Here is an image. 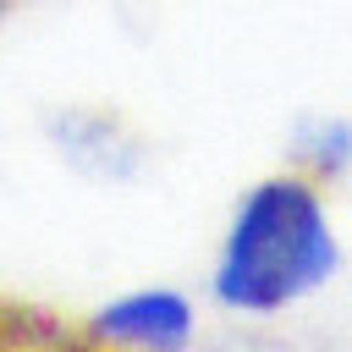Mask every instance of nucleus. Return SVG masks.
<instances>
[{"label":"nucleus","instance_id":"obj_1","mask_svg":"<svg viewBox=\"0 0 352 352\" xmlns=\"http://www.w3.org/2000/svg\"><path fill=\"white\" fill-rule=\"evenodd\" d=\"M336 270V236L324 226V209L308 182L275 176L248 192V204L231 220L214 292L231 308L275 314L292 297L314 292Z\"/></svg>","mask_w":352,"mask_h":352},{"label":"nucleus","instance_id":"obj_2","mask_svg":"<svg viewBox=\"0 0 352 352\" xmlns=\"http://www.w3.org/2000/svg\"><path fill=\"white\" fill-rule=\"evenodd\" d=\"M99 330L138 352H176L192 330V314L176 292H138V297H121L116 308H104Z\"/></svg>","mask_w":352,"mask_h":352},{"label":"nucleus","instance_id":"obj_3","mask_svg":"<svg viewBox=\"0 0 352 352\" xmlns=\"http://www.w3.org/2000/svg\"><path fill=\"white\" fill-rule=\"evenodd\" d=\"M0 352H121V341H110L99 324L77 330V324H66L55 314L0 302Z\"/></svg>","mask_w":352,"mask_h":352}]
</instances>
